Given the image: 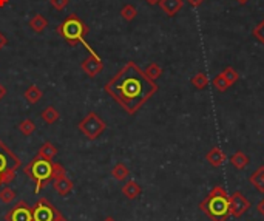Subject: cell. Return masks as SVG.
<instances>
[{
  "mask_svg": "<svg viewBox=\"0 0 264 221\" xmlns=\"http://www.w3.org/2000/svg\"><path fill=\"white\" fill-rule=\"evenodd\" d=\"M104 88L127 113L134 115L153 95H156L158 84L148 79L144 70L130 61L105 84Z\"/></svg>",
  "mask_w": 264,
  "mask_h": 221,
  "instance_id": "cell-1",
  "label": "cell"
},
{
  "mask_svg": "<svg viewBox=\"0 0 264 221\" xmlns=\"http://www.w3.org/2000/svg\"><path fill=\"white\" fill-rule=\"evenodd\" d=\"M199 209L212 221H227L231 217V197L223 186H215L199 203Z\"/></svg>",
  "mask_w": 264,
  "mask_h": 221,
  "instance_id": "cell-2",
  "label": "cell"
},
{
  "mask_svg": "<svg viewBox=\"0 0 264 221\" xmlns=\"http://www.w3.org/2000/svg\"><path fill=\"white\" fill-rule=\"evenodd\" d=\"M25 173L36 183L34 193L37 195L50 184V181H53V161H47L36 155L25 166Z\"/></svg>",
  "mask_w": 264,
  "mask_h": 221,
  "instance_id": "cell-3",
  "label": "cell"
},
{
  "mask_svg": "<svg viewBox=\"0 0 264 221\" xmlns=\"http://www.w3.org/2000/svg\"><path fill=\"white\" fill-rule=\"evenodd\" d=\"M56 31L64 40H66L68 45L76 47L78 44H87V42H85V36L88 34L90 28L76 14H70L59 25Z\"/></svg>",
  "mask_w": 264,
  "mask_h": 221,
  "instance_id": "cell-4",
  "label": "cell"
},
{
  "mask_svg": "<svg viewBox=\"0 0 264 221\" xmlns=\"http://www.w3.org/2000/svg\"><path fill=\"white\" fill-rule=\"evenodd\" d=\"M22 166L20 158L0 139V175H2L3 186H8L14 178L17 169Z\"/></svg>",
  "mask_w": 264,
  "mask_h": 221,
  "instance_id": "cell-5",
  "label": "cell"
},
{
  "mask_svg": "<svg viewBox=\"0 0 264 221\" xmlns=\"http://www.w3.org/2000/svg\"><path fill=\"white\" fill-rule=\"evenodd\" d=\"M81 133L90 141H95L96 138L105 132L107 124L102 118H99L95 112H90L87 116H85L82 121L78 124Z\"/></svg>",
  "mask_w": 264,
  "mask_h": 221,
  "instance_id": "cell-6",
  "label": "cell"
},
{
  "mask_svg": "<svg viewBox=\"0 0 264 221\" xmlns=\"http://www.w3.org/2000/svg\"><path fill=\"white\" fill-rule=\"evenodd\" d=\"M33 207V221H54L57 207L47 198H39Z\"/></svg>",
  "mask_w": 264,
  "mask_h": 221,
  "instance_id": "cell-7",
  "label": "cell"
},
{
  "mask_svg": "<svg viewBox=\"0 0 264 221\" xmlns=\"http://www.w3.org/2000/svg\"><path fill=\"white\" fill-rule=\"evenodd\" d=\"M5 221H33V207L27 201H17L5 214Z\"/></svg>",
  "mask_w": 264,
  "mask_h": 221,
  "instance_id": "cell-8",
  "label": "cell"
},
{
  "mask_svg": "<svg viewBox=\"0 0 264 221\" xmlns=\"http://www.w3.org/2000/svg\"><path fill=\"white\" fill-rule=\"evenodd\" d=\"M90 54L83 59L81 62V70L88 76V78H96V76L104 70V62H102V59L93 51L88 45H87Z\"/></svg>",
  "mask_w": 264,
  "mask_h": 221,
  "instance_id": "cell-9",
  "label": "cell"
},
{
  "mask_svg": "<svg viewBox=\"0 0 264 221\" xmlns=\"http://www.w3.org/2000/svg\"><path fill=\"white\" fill-rule=\"evenodd\" d=\"M250 209V201L241 192H233L231 195V215L235 218L243 217Z\"/></svg>",
  "mask_w": 264,
  "mask_h": 221,
  "instance_id": "cell-10",
  "label": "cell"
},
{
  "mask_svg": "<svg viewBox=\"0 0 264 221\" xmlns=\"http://www.w3.org/2000/svg\"><path fill=\"white\" fill-rule=\"evenodd\" d=\"M51 183H53L54 190H56L59 195H61V197H66V195L70 193V192L73 190V187H74L73 181L66 176V173L62 175V176H59V178H56V180H53Z\"/></svg>",
  "mask_w": 264,
  "mask_h": 221,
  "instance_id": "cell-11",
  "label": "cell"
},
{
  "mask_svg": "<svg viewBox=\"0 0 264 221\" xmlns=\"http://www.w3.org/2000/svg\"><path fill=\"white\" fill-rule=\"evenodd\" d=\"M206 161L212 166V167H221L226 161H227V156L226 153L223 152V149L219 147H212L207 153H206Z\"/></svg>",
  "mask_w": 264,
  "mask_h": 221,
  "instance_id": "cell-12",
  "label": "cell"
},
{
  "mask_svg": "<svg viewBox=\"0 0 264 221\" xmlns=\"http://www.w3.org/2000/svg\"><path fill=\"white\" fill-rule=\"evenodd\" d=\"M161 10H163L167 16L173 17L176 13H180L184 6V0H159Z\"/></svg>",
  "mask_w": 264,
  "mask_h": 221,
  "instance_id": "cell-13",
  "label": "cell"
},
{
  "mask_svg": "<svg viewBox=\"0 0 264 221\" xmlns=\"http://www.w3.org/2000/svg\"><path fill=\"white\" fill-rule=\"evenodd\" d=\"M142 193L141 186L136 183L134 180H129L122 186V195L127 200H136Z\"/></svg>",
  "mask_w": 264,
  "mask_h": 221,
  "instance_id": "cell-14",
  "label": "cell"
},
{
  "mask_svg": "<svg viewBox=\"0 0 264 221\" xmlns=\"http://www.w3.org/2000/svg\"><path fill=\"white\" fill-rule=\"evenodd\" d=\"M250 184L257 189L258 192L264 193V166H260L249 178Z\"/></svg>",
  "mask_w": 264,
  "mask_h": 221,
  "instance_id": "cell-15",
  "label": "cell"
},
{
  "mask_svg": "<svg viewBox=\"0 0 264 221\" xmlns=\"http://www.w3.org/2000/svg\"><path fill=\"white\" fill-rule=\"evenodd\" d=\"M249 163H250V159L244 152H235L232 155V158H231V164L236 170H244L246 167L249 166Z\"/></svg>",
  "mask_w": 264,
  "mask_h": 221,
  "instance_id": "cell-16",
  "label": "cell"
},
{
  "mask_svg": "<svg viewBox=\"0 0 264 221\" xmlns=\"http://www.w3.org/2000/svg\"><path fill=\"white\" fill-rule=\"evenodd\" d=\"M23 98L27 99L30 104H37V102L44 98V91H42L37 85H30V87L25 90Z\"/></svg>",
  "mask_w": 264,
  "mask_h": 221,
  "instance_id": "cell-17",
  "label": "cell"
},
{
  "mask_svg": "<svg viewBox=\"0 0 264 221\" xmlns=\"http://www.w3.org/2000/svg\"><path fill=\"white\" fill-rule=\"evenodd\" d=\"M37 155L40 158L47 159V161H53L57 156V147L54 146V144H51V142H44L40 146Z\"/></svg>",
  "mask_w": 264,
  "mask_h": 221,
  "instance_id": "cell-18",
  "label": "cell"
},
{
  "mask_svg": "<svg viewBox=\"0 0 264 221\" xmlns=\"http://www.w3.org/2000/svg\"><path fill=\"white\" fill-rule=\"evenodd\" d=\"M28 25H30V28L33 31L42 33V31H44L48 27V22H47V19L42 14H36V16H33L31 19H30Z\"/></svg>",
  "mask_w": 264,
  "mask_h": 221,
  "instance_id": "cell-19",
  "label": "cell"
},
{
  "mask_svg": "<svg viewBox=\"0 0 264 221\" xmlns=\"http://www.w3.org/2000/svg\"><path fill=\"white\" fill-rule=\"evenodd\" d=\"M112 176L116 181H124L130 176V169L127 167L124 163H117L113 169H112Z\"/></svg>",
  "mask_w": 264,
  "mask_h": 221,
  "instance_id": "cell-20",
  "label": "cell"
},
{
  "mask_svg": "<svg viewBox=\"0 0 264 221\" xmlns=\"http://www.w3.org/2000/svg\"><path fill=\"white\" fill-rule=\"evenodd\" d=\"M40 118L44 119V122H45V124L51 125V124H54V122L59 121V118H61V113H59L54 107H51V105H50V107H47V108L44 110V112H42Z\"/></svg>",
  "mask_w": 264,
  "mask_h": 221,
  "instance_id": "cell-21",
  "label": "cell"
},
{
  "mask_svg": "<svg viewBox=\"0 0 264 221\" xmlns=\"http://www.w3.org/2000/svg\"><path fill=\"white\" fill-rule=\"evenodd\" d=\"M144 73H146V76H147L148 79L156 81L158 78L163 76V68H161L156 62H151L150 65H147V68L144 70Z\"/></svg>",
  "mask_w": 264,
  "mask_h": 221,
  "instance_id": "cell-22",
  "label": "cell"
},
{
  "mask_svg": "<svg viewBox=\"0 0 264 221\" xmlns=\"http://www.w3.org/2000/svg\"><path fill=\"white\" fill-rule=\"evenodd\" d=\"M17 193L14 189H11L10 186H5L2 190H0V201H2L3 204H10L16 200Z\"/></svg>",
  "mask_w": 264,
  "mask_h": 221,
  "instance_id": "cell-23",
  "label": "cell"
},
{
  "mask_svg": "<svg viewBox=\"0 0 264 221\" xmlns=\"http://www.w3.org/2000/svg\"><path fill=\"white\" fill-rule=\"evenodd\" d=\"M209 78H207V74H204V73H197L192 78V84H193V87L195 88H198V90H204L209 85Z\"/></svg>",
  "mask_w": 264,
  "mask_h": 221,
  "instance_id": "cell-24",
  "label": "cell"
},
{
  "mask_svg": "<svg viewBox=\"0 0 264 221\" xmlns=\"http://www.w3.org/2000/svg\"><path fill=\"white\" fill-rule=\"evenodd\" d=\"M136 16H138V10H136V8H134L133 5L127 3V5H124V6H122V10H121V17H122L124 20L132 22Z\"/></svg>",
  "mask_w": 264,
  "mask_h": 221,
  "instance_id": "cell-25",
  "label": "cell"
},
{
  "mask_svg": "<svg viewBox=\"0 0 264 221\" xmlns=\"http://www.w3.org/2000/svg\"><path fill=\"white\" fill-rule=\"evenodd\" d=\"M36 130V124H34L31 119H23V121L19 124V132L23 135V136H30L34 133Z\"/></svg>",
  "mask_w": 264,
  "mask_h": 221,
  "instance_id": "cell-26",
  "label": "cell"
},
{
  "mask_svg": "<svg viewBox=\"0 0 264 221\" xmlns=\"http://www.w3.org/2000/svg\"><path fill=\"white\" fill-rule=\"evenodd\" d=\"M223 74H224V78H226V81L229 82V85H232L240 79V74H238V71L235 70L233 67H227V68H224V71H223Z\"/></svg>",
  "mask_w": 264,
  "mask_h": 221,
  "instance_id": "cell-27",
  "label": "cell"
},
{
  "mask_svg": "<svg viewBox=\"0 0 264 221\" xmlns=\"http://www.w3.org/2000/svg\"><path fill=\"white\" fill-rule=\"evenodd\" d=\"M212 84H214V87L218 90V91H226L231 85H229V82L226 81L224 78V74L223 73H219L218 76H215V79L212 81Z\"/></svg>",
  "mask_w": 264,
  "mask_h": 221,
  "instance_id": "cell-28",
  "label": "cell"
},
{
  "mask_svg": "<svg viewBox=\"0 0 264 221\" xmlns=\"http://www.w3.org/2000/svg\"><path fill=\"white\" fill-rule=\"evenodd\" d=\"M252 34L255 37L258 39V42H261V44H264V20H261L257 27L253 28V31H252Z\"/></svg>",
  "mask_w": 264,
  "mask_h": 221,
  "instance_id": "cell-29",
  "label": "cell"
},
{
  "mask_svg": "<svg viewBox=\"0 0 264 221\" xmlns=\"http://www.w3.org/2000/svg\"><path fill=\"white\" fill-rule=\"evenodd\" d=\"M66 173V169L62 166V164H59V163H53V180H56V178L59 176H62Z\"/></svg>",
  "mask_w": 264,
  "mask_h": 221,
  "instance_id": "cell-30",
  "label": "cell"
},
{
  "mask_svg": "<svg viewBox=\"0 0 264 221\" xmlns=\"http://www.w3.org/2000/svg\"><path fill=\"white\" fill-rule=\"evenodd\" d=\"M50 3H51V6L54 8V10L62 11V10H65V8L68 6L70 0H50Z\"/></svg>",
  "mask_w": 264,
  "mask_h": 221,
  "instance_id": "cell-31",
  "label": "cell"
},
{
  "mask_svg": "<svg viewBox=\"0 0 264 221\" xmlns=\"http://www.w3.org/2000/svg\"><path fill=\"white\" fill-rule=\"evenodd\" d=\"M6 45H8V39H6L5 34H3L2 31H0V50H3Z\"/></svg>",
  "mask_w": 264,
  "mask_h": 221,
  "instance_id": "cell-32",
  "label": "cell"
},
{
  "mask_svg": "<svg viewBox=\"0 0 264 221\" xmlns=\"http://www.w3.org/2000/svg\"><path fill=\"white\" fill-rule=\"evenodd\" d=\"M187 3H189L192 8H198L204 3V0H187Z\"/></svg>",
  "mask_w": 264,
  "mask_h": 221,
  "instance_id": "cell-33",
  "label": "cell"
},
{
  "mask_svg": "<svg viewBox=\"0 0 264 221\" xmlns=\"http://www.w3.org/2000/svg\"><path fill=\"white\" fill-rule=\"evenodd\" d=\"M257 210L260 212V215L264 218V198H263V200L257 204Z\"/></svg>",
  "mask_w": 264,
  "mask_h": 221,
  "instance_id": "cell-34",
  "label": "cell"
},
{
  "mask_svg": "<svg viewBox=\"0 0 264 221\" xmlns=\"http://www.w3.org/2000/svg\"><path fill=\"white\" fill-rule=\"evenodd\" d=\"M54 221H68V220L62 215V212H61V210H57V212H56V217H54Z\"/></svg>",
  "mask_w": 264,
  "mask_h": 221,
  "instance_id": "cell-35",
  "label": "cell"
},
{
  "mask_svg": "<svg viewBox=\"0 0 264 221\" xmlns=\"http://www.w3.org/2000/svg\"><path fill=\"white\" fill-rule=\"evenodd\" d=\"M5 96H6V87L3 84H0V101H2Z\"/></svg>",
  "mask_w": 264,
  "mask_h": 221,
  "instance_id": "cell-36",
  "label": "cell"
},
{
  "mask_svg": "<svg viewBox=\"0 0 264 221\" xmlns=\"http://www.w3.org/2000/svg\"><path fill=\"white\" fill-rule=\"evenodd\" d=\"M146 2H147L148 5L153 6V5H158V3H159V0H146Z\"/></svg>",
  "mask_w": 264,
  "mask_h": 221,
  "instance_id": "cell-37",
  "label": "cell"
},
{
  "mask_svg": "<svg viewBox=\"0 0 264 221\" xmlns=\"http://www.w3.org/2000/svg\"><path fill=\"white\" fill-rule=\"evenodd\" d=\"M8 3H10V0H0V8H3V6H6Z\"/></svg>",
  "mask_w": 264,
  "mask_h": 221,
  "instance_id": "cell-38",
  "label": "cell"
},
{
  "mask_svg": "<svg viewBox=\"0 0 264 221\" xmlns=\"http://www.w3.org/2000/svg\"><path fill=\"white\" fill-rule=\"evenodd\" d=\"M236 2H238V3H240V5H246V3H248V2H249V0H236Z\"/></svg>",
  "mask_w": 264,
  "mask_h": 221,
  "instance_id": "cell-39",
  "label": "cell"
},
{
  "mask_svg": "<svg viewBox=\"0 0 264 221\" xmlns=\"http://www.w3.org/2000/svg\"><path fill=\"white\" fill-rule=\"evenodd\" d=\"M104 221H116V220H115L113 217H107V218H105Z\"/></svg>",
  "mask_w": 264,
  "mask_h": 221,
  "instance_id": "cell-40",
  "label": "cell"
},
{
  "mask_svg": "<svg viewBox=\"0 0 264 221\" xmlns=\"http://www.w3.org/2000/svg\"><path fill=\"white\" fill-rule=\"evenodd\" d=\"M0 186H3V183H2V175H0Z\"/></svg>",
  "mask_w": 264,
  "mask_h": 221,
  "instance_id": "cell-41",
  "label": "cell"
}]
</instances>
